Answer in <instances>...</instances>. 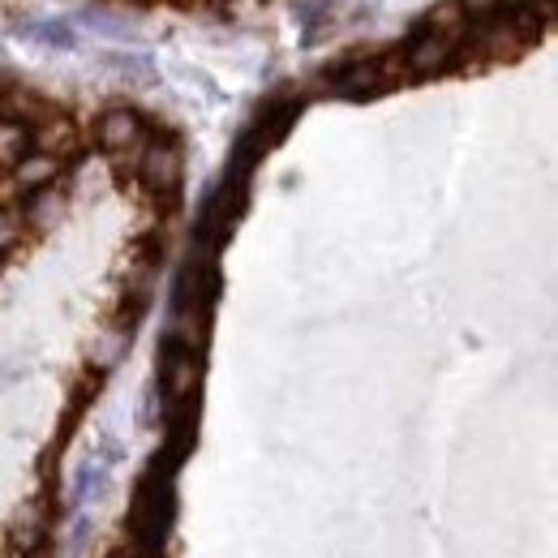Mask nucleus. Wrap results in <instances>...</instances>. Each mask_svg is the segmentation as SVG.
Masks as SVG:
<instances>
[{
  "label": "nucleus",
  "instance_id": "f8f14e48",
  "mask_svg": "<svg viewBox=\"0 0 558 558\" xmlns=\"http://www.w3.org/2000/svg\"><path fill=\"white\" fill-rule=\"evenodd\" d=\"M456 4L464 9L469 22H473V17L486 22V17H498V13H502V0H456Z\"/></svg>",
  "mask_w": 558,
  "mask_h": 558
},
{
  "label": "nucleus",
  "instance_id": "4468645a",
  "mask_svg": "<svg viewBox=\"0 0 558 558\" xmlns=\"http://www.w3.org/2000/svg\"><path fill=\"white\" fill-rule=\"evenodd\" d=\"M0 185H4V172H0Z\"/></svg>",
  "mask_w": 558,
  "mask_h": 558
},
{
  "label": "nucleus",
  "instance_id": "f03ea898",
  "mask_svg": "<svg viewBox=\"0 0 558 558\" xmlns=\"http://www.w3.org/2000/svg\"><path fill=\"white\" fill-rule=\"evenodd\" d=\"M130 163H134V181L142 185V194H150L155 203H172V198L181 194V181H185V150L172 138L150 134Z\"/></svg>",
  "mask_w": 558,
  "mask_h": 558
},
{
  "label": "nucleus",
  "instance_id": "7ed1b4c3",
  "mask_svg": "<svg viewBox=\"0 0 558 558\" xmlns=\"http://www.w3.org/2000/svg\"><path fill=\"white\" fill-rule=\"evenodd\" d=\"M90 138H95V146H99L104 155H112V159H125V155L134 159L142 142L150 138V130H146V117H142L138 108L112 104V108H104V112L95 117Z\"/></svg>",
  "mask_w": 558,
  "mask_h": 558
},
{
  "label": "nucleus",
  "instance_id": "9d476101",
  "mask_svg": "<svg viewBox=\"0 0 558 558\" xmlns=\"http://www.w3.org/2000/svg\"><path fill=\"white\" fill-rule=\"evenodd\" d=\"M125 349H130V331L112 327V331H104V336L90 344V365H95V369H117Z\"/></svg>",
  "mask_w": 558,
  "mask_h": 558
},
{
  "label": "nucleus",
  "instance_id": "0eeeda50",
  "mask_svg": "<svg viewBox=\"0 0 558 558\" xmlns=\"http://www.w3.org/2000/svg\"><path fill=\"white\" fill-rule=\"evenodd\" d=\"M77 125H73L65 112H48V117H39L35 125H26V150H39V155H57V159H65L70 163L73 155H77Z\"/></svg>",
  "mask_w": 558,
  "mask_h": 558
},
{
  "label": "nucleus",
  "instance_id": "1a4fd4ad",
  "mask_svg": "<svg viewBox=\"0 0 558 558\" xmlns=\"http://www.w3.org/2000/svg\"><path fill=\"white\" fill-rule=\"evenodd\" d=\"M48 524H52V515H48V502L44 498L22 502L17 515H13V550L35 558L44 550V542H48Z\"/></svg>",
  "mask_w": 558,
  "mask_h": 558
},
{
  "label": "nucleus",
  "instance_id": "ddd939ff",
  "mask_svg": "<svg viewBox=\"0 0 558 558\" xmlns=\"http://www.w3.org/2000/svg\"><path fill=\"white\" fill-rule=\"evenodd\" d=\"M108 558H138V555H125V550H117V555H108Z\"/></svg>",
  "mask_w": 558,
  "mask_h": 558
},
{
  "label": "nucleus",
  "instance_id": "39448f33",
  "mask_svg": "<svg viewBox=\"0 0 558 558\" xmlns=\"http://www.w3.org/2000/svg\"><path fill=\"white\" fill-rule=\"evenodd\" d=\"M396 77H400V61L396 57H365V61H352V65L336 73V90L349 95V99H365V95L387 90Z\"/></svg>",
  "mask_w": 558,
  "mask_h": 558
},
{
  "label": "nucleus",
  "instance_id": "20e7f679",
  "mask_svg": "<svg viewBox=\"0 0 558 558\" xmlns=\"http://www.w3.org/2000/svg\"><path fill=\"white\" fill-rule=\"evenodd\" d=\"M460 44L456 35H442L434 26H417L413 39L404 44V52L396 57L400 61V73H413V77H434V73L451 70L456 57H460Z\"/></svg>",
  "mask_w": 558,
  "mask_h": 558
},
{
  "label": "nucleus",
  "instance_id": "9b49d317",
  "mask_svg": "<svg viewBox=\"0 0 558 558\" xmlns=\"http://www.w3.org/2000/svg\"><path fill=\"white\" fill-rule=\"evenodd\" d=\"M22 236H26V228H22V215H17V207L0 203V258H9V254L22 245Z\"/></svg>",
  "mask_w": 558,
  "mask_h": 558
},
{
  "label": "nucleus",
  "instance_id": "f257e3e1",
  "mask_svg": "<svg viewBox=\"0 0 558 558\" xmlns=\"http://www.w3.org/2000/svg\"><path fill=\"white\" fill-rule=\"evenodd\" d=\"M172 502L177 494L168 486V473H150L138 489H134V502H130V533L138 542V550L146 555H159L168 529H172Z\"/></svg>",
  "mask_w": 558,
  "mask_h": 558
},
{
  "label": "nucleus",
  "instance_id": "423d86ee",
  "mask_svg": "<svg viewBox=\"0 0 558 558\" xmlns=\"http://www.w3.org/2000/svg\"><path fill=\"white\" fill-rule=\"evenodd\" d=\"M61 177H65V159H57V155H39V150H22L17 159H13V168L4 172V181L26 198V194H35V190H52V185H61Z\"/></svg>",
  "mask_w": 558,
  "mask_h": 558
},
{
  "label": "nucleus",
  "instance_id": "6e6552de",
  "mask_svg": "<svg viewBox=\"0 0 558 558\" xmlns=\"http://www.w3.org/2000/svg\"><path fill=\"white\" fill-rule=\"evenodd\" d=\"M65 210H70V198H65L61 185L35 190V194H26V198L17 203V215H22V228H26V232H52V228L65 219Z\"/></svg>",
  "mask_w": 558,
  "mask_h": 558
}]
</instances>
